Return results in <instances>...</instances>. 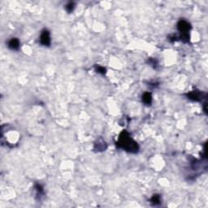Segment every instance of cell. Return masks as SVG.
<instances>
[{"label": "cell", "mask_w": 208, "mask_h": 208, "mask_svg": "<svg viewBox=\"0 0 208 208\" xmlns=\"http://www.w3.org/2000/svg\"><path fill=\"white\" fill-rule=\"evenodd\" d=\"M8 47L10 48L11 50H16L19 49L20 47V42L17 38H12V39L8 42Z\"/></svg>", "instance_id": "8992f818"}, {"label": "cell", "mask_w": 208, "mask_h": 208, "mask_svg": "<svg viewBox=\"0 0 208 208\" xmlns=\"http://www.w3.org/2000/svg\"><path fill=\"white\" fill-rule=\"evenodd\" d=\"M106 148H107V144H106L105 141H102V139L98 140V141L94 143V149L96 151H99H99H103L106 150Z\"/></svg>", "instance_id": "5b68a950"}, {"label": "cell", "mask_w": 208, "mask_h": 208, "mask_svg": "<svg viewBox=\"0 0 208 208\" xmlns=\"http://www.w3.org/2000/svg\"><path fill=\"white\" fill-rule=\"evenodd\" d=\"M151 203L152 205L158 206L161 203V199H160V196L159 194H154L152 198H151Z\"/></svg>", "instance_id": "ba28073f"}, {"label": "cell", "mask_w": 208, "mask_h": 208, "mask_svg": "<svg viewBox=\"0 0 208 208\" xmlns=\"http://www.w3.org/2000/svg\"><path fill=\"white\" fill-rule=\"evenodd\" d=\"M75 8V3H68L66 5V7H65V9H66V11H67L68 12V13H71L73 12V10H74Z\"/></svg>", "instance_id": "30bf717a"}, {"label": "cell", "mask_w": 208, "mask_h": 208, "mask_svg": "<svg viewBox=\"0 0 208 208\" xmlns=\"http://www.w3.org/2000/svg\"><path fill=\"white\" fill-rule=\"evenodd\" d=\"M35 189H36V191H37V195L39 197V198H41L42 196H43V194H44V190H43V188H42V186L41 185L37 184V185H35Z\"/></svg>", "instance_id": "9c48e42d"}, {"label": "cell", "mask_w": 208, "mask_h": 208, "mask_svg": "<svg viewBox=\"0 0 208 208\" xmlns=\"http://www.w3.org/2000/svg\"><path fill=\"white\" fill-rule=\"evenodd\" d=\"M177 29L180 32V38L184 42H188L189 41V33L191 29L190 24L185 20H180L177 23Z\"/></svg>", "instance_id": "7a4b0ae2"}, {"label": "cell", "mask_w": 208, "mask_h": 208, "mask_svg": "<svg viewBox=\"0 0 208 208\" xmlns=\"http://www.w3.org/2000/svg\"><path fill=\"white\" fill-rule=\"evenodd\" d=\"M203 93L198 91V90H193L192 92H189L187 94V98L190 99L192 101H201L203 99Z\"/></svg>", "instance_id": "277c9868"}, {"label": "cell", "mask_w": 208, "mask_h": 208, "mask_svg": "<svg viewBox=\"0 0 208 208\" xmlns=\"http://www.w3.org/2000/svg\"><path fill=\"white\" fill-rule=\"evenodd\" d=\"M142 102L146 105H151L152 103V95H151V93H144L143 95H142Z\"/></svg>", "instance_id": "52a82bcc"}, {"label": "cell", "mask_w": 208, "mask_h": 208, "mask_svg": "<svg viewBox=\"0 0 208 208\" xmlns=\"http://www.w3.org/2000/svg\"><path fill=\"white\" fill-rule=\"evenodd\" d=\"M95 71H96L98 73H100L102 75H104L106 73V68L102 66H99V65H96L95 66Z\"/></svg>", "instance_id": "8fae6325"}, {"label": "cell", "mask_w": 208, "mask_h": 208, "mask_svg": "<svg viewBox=\"0 0 208 208\" xmlns=\"http://www.w3.org/2000/svg\"><path fill=\"white\" fill-rule=\"evenodd\" d=\"M116 145L119 148L123 149L124 151L129 153L135 154L138 152V145L133 139L131 138V137L126 130H124L120 134Z\"/></svg>", "instance_id": "6da1fadb"}, {"label": "cell", "mask_w": 208, "mask_h": 208, "mask_svg": "<svg viewBox=\"0 0 208 208\" xmlns=\"http://www.w3.org/2000/svg\"><path fill=\"white\" fill-rule=\"evenodd\" d=\"M40 43L45 47L50 46V34L47 29L42 30L41 36H40Z\"/></svg>", "instance_id": "3957f363"}]
</instances>
